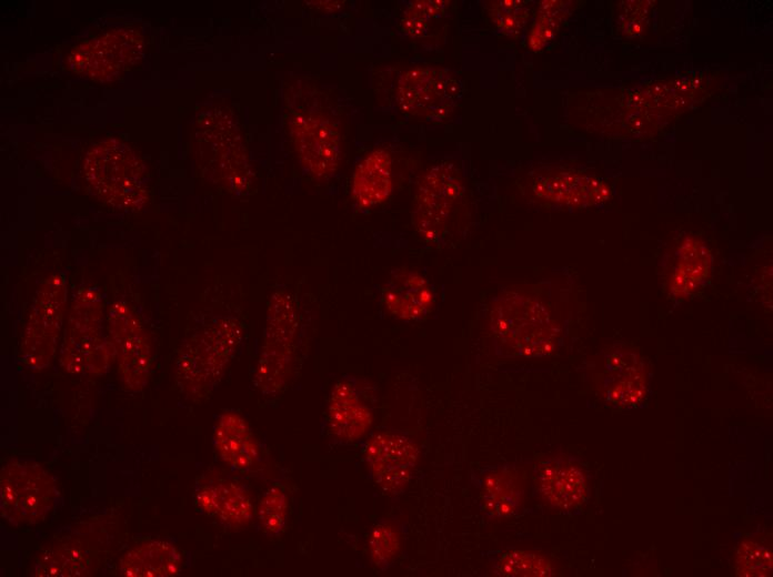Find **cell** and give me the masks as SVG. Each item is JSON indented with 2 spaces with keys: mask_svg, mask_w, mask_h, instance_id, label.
I'll return each instance as SVG.
<instances>
[{
  "mask_svg": "<svg viewBox=\"0 0 773 577\" xmlns=\"http://www.w3.org/2000/svg\"><path fill=\"white\" fill-rule=\"evenodd\" d=\"M532 192L548 202L588 206L606 200L609 188L595 176L572 170H549L535 174Z\"/></svg>",
  "mask_w": 773,
  "mask_h": 577,
  "instance_id": "20",
  "label": "cell"
},
{
  "mask_svg": "<svg viewBox=\"0 0 773 577\" xmlns=\"http://www.w3.org/2000/svg\"><path fill=\"white\" fill-rule=\"evenodd\" d=\"M298 331L299 312L293 296L277 291L268 304L263 344L253 377L263 394H274L285 385L294 360Z\"/></svg>",
  "mask_w": 773,
  "mask_h": 577,
  "instance_id": "6",
  "label": "cell"
},
{
  "mask_svg": "<svg viewBox=\"0 0 773 577\" xmlns=\"http://www.w3.org/2000/svg\"><path fill=\"white\" fill-rule=\"evenodd\" d=\"M598 378L600 394L616 406H635L646 396V367L640 354L631 348L610 350Z\"/></svg>",
  "mask_w": 773,
  "mask_h": 577,
  "instance_id": "16",
  "label": "cell"
},
{
  "mask_svg": "<svg viewBox=\"0 0 773 577\" xmlns=\"http://www.w3.org/2000/svg\"><path fill=\"white\" fill-rule=\"evenodd\" d=\"M463 193L462 175L451 162L438 163L422 174L414 195L412 223L426 243L439 244L444 240Z\"/></svg>",
  "mask_w": 773,
  "mask_h": 577,
  "instance_id": "8",
  "label": "cell"
},
{
  "mask_svg": "<svg viewBox=\"0 0 773 577\" xmlns=\"http://www.w3.org/2000/svg\"><path fill=\"white\" fill-rule=\"evenodd\" d=\"M392 191V158L385 149L377 148L355 166L351 196L358 207L370 209L383 203Z\"/></svg>",
  "mask_w": 773,
  "mask_h": 577,
  "instance_id": "22",
  "label": "cell"
},
{
  "mask_svg": "<svg viewBox=\"0 0 773 577\" xmlns=\"http://www.w3.org/2000/svg\"><path fill=\"white\" fill-rule=\"evenodd\" d=\"M448 3L445 0L412 2L401 19L402 30L412 38L424 36L433 21L444 16Z\"/></svg>",
  "mask_w": 773,
  "mask_h": 577,
  "instance_id": "31",
  "label": "cell"
},
{
  "mask_svg": "<svg viewBox=\"0 0 773 577\" xmlns=\"http://www.w3.org/2000/svg\"><path fill=\"white\" fill-rule=\"evenodd\" d=\"M107 330L123 386L141 391L150 375L153 347L140 316L128 303L117 301L108 307Z\"/></svg>",
  "mask_w": 773,
  "mask_h": 577,
  "instance_id": "9",
  "label": "cell"
},
{
  "mask_svg": "<svg viewBox=\"0 0 773 577\" xmlns=\"http://www.w3.org/2000/svg\"><path fill=\"white\" fill-rule=\"evenodd\" d=\"M380 301L388 314L403 322H418L433 310L435 293L425 276L414 270L393 271L384 282Z\"/></svg>",
  "mask_w": 773,
  "mask_h": 577,
  "instance_id": "18",
  "label": "cell"
},
{
  "mask_svg": "<svg viewBox=\"0 0 773 577\" xmlns=\"http://www.w3.org/2000/svg\"><path fill=\"white\" fill-rule=\"evenodd\" d=\"M771 546L757 539L745 538L735 551V571L743 577L772 576Z\"/></svg>",
  "mask_w": 773,
  "mask_h": 577,
  "instance_id": "28",
  "label": "cell"
},
{
  "mask_svg": "<svg viewBox=\"0 0 773 577\" xmlns=\"http://www.w3.org/2000/svg\"><path fill=\"white\" fill-rule=\"evenodd\" d=\"M488 575L499 577H550L556 574L553 561L545 555L523 549L489 551Z\"/></svg>",
  "mask_w": 773,
  "mask_h": 577,
  "instance_id": "26",
  "label": "cell"
},
{
  "mask_svg": "<svg viewBox=\"0 0 773 577\" xmlns=\"http://www.w3.org/2000/svg\"><path fill=\"white\" fill-rule=\"evenodd\" d=\"M568 3L570 2H542L528 39V44L532 50H540L549 41H551L560 24L569 13Z\"/></svg>",
  "mask_w": 773,
  "mask_h": 577,
  "instance_id": "30",
  "label": "cell"
},
{
  "mask_svg": "<svg viewBox=\"0 0 773 577\" xmlns=\"http://www.w3.org/2000/svg\"><path fill=\"white\" fill-rule=\"evenodd\" d=\"M489 16L500 33L516 36L525 24L529 9L521 0H499L491 2Z\"/></svg>",
  "mask_w": 773,
  "mask_h": 577,
  "instance_id": "32",
  "label": "cell"
},
{
  "mask_svg": "<svg viewBox=\"0 0 773 577\" xmlns=\"http://www.w3.org/2000/svg\"><path fill=\"white\" fill-rule=\"evenodd\" d=\"M490 328L505 350L524 357L550 353L558 334L542 305L514 292L495 298L490 313Z\"/></svg>",
  "mask_w": 773,
  "mask_h": 577,
  "instance_id": "4",
  "label": "cell"
},
{
  "mask_svg": "<svg viewBox=\"0 0 773 577\" xmlns=\"http://www.w3.org/2000/svg\"><path fill=\"white\" fill-rule=\"evenodd\" d=\"M371 479L386 495L403 493L420 457L416 443L399 431L372 434L361 447Z\"/></svg>",
  "mask_w": 773,
  "mask_h": 577,
  "instance_id": "11",
  "label": "cell"
},
{
  "mask_svg": "<svg viewBox=\"0 0 773 577\" xmlns=\"http://www.w3.org/2000/svg\"><path fill=\"white\" fill-rule=\"evenodd\" d=\"M535 490L551 508L560 512L579 509L590 496L588 473L575 456L554 454L538 464Z\"/></svg>",
  "mask_w": 773,
  "mask_h": 577,
  "instance_id": "13",
  "label": "cell"
},
{
  "mask_svg": "<svg viewBox=\"0 0 773 577\" xmlns=\"http://www.w3.org/2000/svg\"><path fill=\"white\" fill-rule=\"evenodd\" d=\"M470 478L479 492L480 512L486 520L506 519L522 509L525 484L513 464L482 466L472 470Z\"/></svg>",
  "mask_w": 773,
  "mask_h": 577,
  "instance_id": "14",
  "label": "cell"
},
{
  "mask_svg": "<svg viewBox=\"0 0 773 577\" xmlns=\"http://www.w3.org/2000/svg\"><path fill=\"white\" fill-rule=\"evenodd\" d=\"M368 545L372 565L380 571H385L401 550L400 529L392 522L382 519L372 527Z\"/></svg>",
  "mask_w": 773,
  "mask_h": 577,
  "instance_id": "27",
  "label": "cell"
},
{
  "mask_svg": "<svg viewBox=\"0 0 773 577\" xmlns=\"http://www.w3.org/2000/svg\"><path fill=\"white\" fill-rule=\"evenodd\" d=\"M57 483L40 464L10 459L0 470V509L13 525L43 522L54 507Z\"/></svg>",
  "mask_w": 773,
  "mask_h": 577,
  "instance_id": "7",
  "label": "cell"
},
{
  "mask_svg": "<svg viewBox=\"0 0 773 577\" xmlns=\"http://www.w3.org/2000/svg\"><path fill=\"white\" fill-rule=\"evenodd\" d=\"M242 334L237 318L220 317L185 340L174 361L180 391L191 397L209 394L235 355Z\"/></svg>",
  "mask_w": 773,
  "mask_h": 577,
  "instance_id": "2",
  "label": "cell"
},
{
  "mask_svg": "<svg viewBox=\"0 0 773 577\" xmlns=\"http://www.w3.org/2000/svg\"><path fill=\"white\" fill-rule=\"evenodd\" d=\"M84 178L93 193L111 206L134 211L147 201L143 162L126 144L106 140L87 153Z\"/></svg>",
  "mask_w": 773,
  "mask_h": 577,
  "instance_id": "3",
  "label": "cell"
},
{
  "mask_svg": "<svg viewBox=\"0 0 773 577\" xmlns=\"http://www.w3.org/2000/svg\"><path fill=\"white\" fill-rule=\"evenodd\" d=\"M114 362L102 295L96 287H81L69 308L60 347V366L72 375L100 376Z\"/></svg>",
  "mask_w": 773,
  "mask_h": 577,
  "instance_id": "1",
  "label": "cell"
},
{
  "mask_svg": "<svg viewBox=\"0 0 773 577\" xmlns=\"http://www.w3.org/2000/svg\"><path fill=\"white\" fill-rule=\"evenodd\" d=\"M373 408L364 387L354 376L341 377L332 387L328 405L330 433L343 442L360 439L370 429Z\"/></svg>",
  "mask_w": 773,
  "mask_h": 577,
  "instance_id": "17",
  "label": "cell"
},
{
  "mask_svg": "<svg viewBox=\"0 0 773 577\" xmlns=\"http://www.w3.org/2000/svg\"><path fill=\"white\" fill-rule=\"evenodd\" d=\"M182 563L173 544L151 539L129 548L118 561V573L127 577H172L180 573Z\"/></svg>",
  "mask_w": 773,
  "mask_h": 577,
  "instance_id": "23",
  "label": "cell"
},
{
  "mask_svg": "<svg viewBox=\"0 0 773 577\" xmlns=\"http://www.w3.org/2000/svg\"><path fill=\"white\" fill-rule=\"evenodd\" d=\"M194 504L203 514L230 527H242L253 516L248 490L239 483L221 477L207 476L197 483Z\"/></svg>",
  "mask_w": 773,
  "mask_h": 577,
  "instance_id": "19",
  "label": "cell"
},
{
  "mask_svg": "<svg viewBox=\"0 0 773 577\" xmlns=\"http://www.w3.org/2000/svg\"><path fill=\"white\" fill-rule=\"evenodd\" d=\"M213 446L231 468L245 472L260 458V449L247 419L238 412L222 413L214 425Z\"/></svg>",
  "mask_w": 773,
  "mask_h": 577,
  "instance_id": "21",
  "label": "cell"
},
{
  "mask_svg": "<svg viewBox=\"0 0 773 577\" xmlns=\"http://www.w3.org/2000/svg\"><path fill=\"white\" fill-rule=\"evenodd\" d=\"M459 95L460 84L454 72L439 67H413L400 77L396 87L400 109L424 119L448 117Z\"/></svg>",
  "mask_w": 773,
  "mask_h": 577,
  "instance_id": "10",
  "label": "cell"
},
{
  "mask_svg": "<svg viewBox=\"0 0 773 577\" xmlns=\"http://www.w3.org/2000/svg\"><path fill=\"white\" fill-rule=\"evenodd\" d=\"M712 256L705 244L687 236L677 251L676 266L671 275L669 288L676 297L693 293L707 277Z\"/></svg>",
  "mask_w": 773,
  "mask_h": 577,
  "instance_id": "25",
  "label": "cell"
},
{
  "mask_svg": "<svg viewBox=\"0 0 773 577\" xmlns=\"http://www.w3.org/2000/svg\"><path fill=\"white\" fill-rule=\"evenodd\" d=\"M67 281L52 273L39 285L22 331L19 361L29 371L47 368L57 352L67 305Z\"/></svg>",
  "mask_w": 773,
  "mask_h": 577,
  "instance_id": "5",
  "label": "cell"
},
{
  "mask_svg": "<svg viewBox=\"0 0 773 577\" xmlns=\"http://www.w3.org/2000/svg\"><path fill=\"white\" fill-rule=\"evenodd\" d=\"M92 556L79 539H68L44 548L36 557L31 576L76 577L88 576L92 569Z\"/></svg>",
  "mask_w": 773,
  "mask_h": 577,
  "instance_id": "24",
  "label": "cell"
},
{
  "mask_svg": "<svg viewBox=\"0 0 773 577\" xmlns=\"http://www.w3.org/2000/svg\"><path fill=\"white\" fill-rule=\"evenodd\" d=\"M294 150L302 166L314 178H328L340 162V134L325 114L301 111L289 121Z\"/></svg>",
  "mask_w": 773,
  "mask_h": 577,
  "instance_id": "12",
  "label": "cell"
},
{
  "mask_svg": "<svg viewBox=\"0 0 773 577\" xmlns=\"http://www.w3.org/2000/svg\"><path fill=\"white\" fill-rule=\"evenodd\" d=\"M288 515V495L283 486L272 485L261 497L257 519L264 534L278 536L284 528Z\"/></svg>",
  "mask_w": 773,
  "mask_h": 577,
  "instance_id": "29",
  "label": "cell"
},
{
  "mask_svg": "<svg viewBox=\"0 0 773 577\" xmlns=\"http://www.w3.org/2000/svg\"><path fill=\"white\" fill-rule=\"evenodd\" d=\"M141 38L132 31L110 32L74 48L69 57L71 68L92 79H112L141 52Z\"/></svg>",
  "mask_w": 773,
  "mask_h": 577,
  "instance_id": "15",
  "label": "cell"
}]
</instances>
